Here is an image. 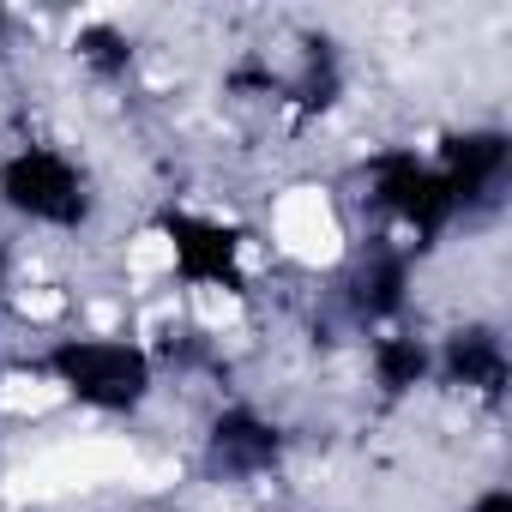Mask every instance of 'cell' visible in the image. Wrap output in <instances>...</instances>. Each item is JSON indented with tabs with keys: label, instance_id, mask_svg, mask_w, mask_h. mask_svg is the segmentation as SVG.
Returning a JSON list of instances; mask_svg holds the SVG:
<instances>
[{
	"label": "cell",
	"instance_id": "obj_1",
	"mask_svg": "<svg viewBox=\"0 0 512 512\" xmlns=\"http://www.w3.org/2000/svg\"><path fill=\"white\" fill-rule=\"evenodd\" d=\"M37 374L103 422H133L157 398V350L133 332H61L37 350Z\"/></svg>",
	"mask_w": 512,
	"mask_h": 512
},
{
	"label": "cell",
	"instance_id": "obj_5",
	"mask_svg": "<svg viewBox=\"0 0 512 512\" xmlns=\"http://www.w3.org/2000/svg\"><path fill=\"white\" fill-rule=\"evenodd\" d=\"M428 157H434V169H440V181H446L458 217H476V211L500 205V193H506V175H512V133L494 127V121H482V127H452V133H440V145H434Z\"/></svg>",
	"mask_w": 512,
	"mask_h": 512
},
{
	"label": "cell",
	"instance_id": "obj_8",
	"mask_svg": "<svg viewBox=\"0 0 512 512\" xmlns=\"http://www.w3.org/2000/svg\"><path fill=\"white\" fill-rule=\"evenodd\" d=\"M416 253L374 235L362 253H356V266L344 278V308L362 332H386V326H404L410 314V290H416Z\"/></svg>",
	"mask_w": 512,
	"mask_h": 512
},
{
	"label": "cell",
	"instance_id": "obj_7",
	"mask_svg": "<svg viewBox=\"0 0 512 512\" xmlns=\"http://www.w3.org/2000/svg\"><path fill=\"white\" fill-rule=\"evenodd\" d=\"M506 380H512V362H506V338L494 320H464L446 338H434V386L458 392L464 404L500 410Z\"/></svg>",
	"mask_w": 512,
	"mask_h": 512
},
{
	"label": "cell",
	"instance_id": "obj_11",
	"mask_svg": "<svg viewBox=\"0 0 512 512\" xmlns=\"http://www.w3.org/2000/svg\"><path fill=\"white\" fill-rule=\"evenodd\" d=\"M464 512H512V488H506V482H482V488L464 500Z\"/></svg>",
	"mask_w": 512,
	"mask_h": 512
},
{
	"label": "cell",
	"instance_id": "obj_14",
	"mask_svg": "<svg viewBox=\"0 0 512 512\" xmlns=\"http://www.w3.org/2000/svg\"><path fill=\"white\" fill-rule=\"evenodd\" d=\"M296 512H338V506H296Z\"/></svg>",
	"mask_w": 512,
	"mask_h": 512
},
{
	"label": "cell",
	"instance_id": "obj_3",
	"mask_svg": "<svg viewBox=\"0 0 512 512\" xmlns=\"http://www.w3.org/2000/svg\"><path fill=\"white\" fill-rule=\"evenodd\" d=\"M362 199H368L374 217L386 223V241L410 247L416 260H422L428 247H440V241L464 223L458 205H452V193H446V181H440V169H434V157L416 151V145H386V151H374V157L362 163Z\"/></svg>",
	"mask_w": 512,
	"mask_h": 512
},
{
	"label": "cell",
	"instance_id": "obj_12",
	"mask_svg": "<svg viewBox=\"0 0 512 512\" xmlns=\"http://www.w3.org/2000/svg\"><path fill=\"white\" fill-rule=\"evenodd\" d=\"M7 284H13V247L0 241V302H7Z\"/></svg>",
	"mask_w": 512,
	"mask_h": 512
},
{
	"label": "cell",
	"instance_id": "obj_2",
	"mask_svg": "<svg viewBox=\"0 0 512 512\" xmlns=\"http://www.w3.org/2000/svg\"><path fill=\"white\" fill-rule=\"evenodd\" d=\"M0 211L43 235H85L103 211V193L61 139L31 133L0 151Z\"/></svg>",
	"mask_w": 512,
	"mask_h": 512
},
{
	"label": "cell",
	"instance_id": "obj_6",
	"mask_svg": "<svg viewBox=\"0 0 512 512\" xmlns=\"http://www.w3.org/2000/svg\"><path fill=\"white\" fill-rule=\"evenodd\" d=\"M284 446H290V434L260 404H241V398L223 404L205 422V440H199L205 476H217V482H260V476H272L284 464Z\"/></svg>",
	"mask_w": 512,
	"mask_h": 512
},
{
	"label": "cell",
	"instance_id": "obj_13",
	"mask_svg": "<svg viewBox=\"0 0 512 512\" xmlns=\"http://www.w3.org/2000/svg\"><path fill=\"white\" fill-rule=\"evenodd\" d=\"M7 43H13V13L0 7V49H7Z\"/></svg>",
	"mask_w": 512,
	"mask_h": 512
},
{
	"label": "cell",
	"instance_id": "obj_10",
	"mask_svg": "<svg viewBox=\"0 0 512 512\" xmlns=\"http://www.w3.org/2000/svg\"><path fill=\"white\" fill-rule=\"evenodd\" d=\"M73 55H79V67L97 73V79H127V67H133V37H127L115 19H91V25L73 31Z\"/></svg>",
	"mask_w": 512,
	"mask_h": 512
},
{
	"label": "cell",
	"instance_id": "obj_4",
	"mask_svg": "<svg viewBox=\"0 0 512 512\" xmlns=\"http://www.w3.org/2000/svg\"><path fill=\"white\" fill-rule=\"evenodd\" d=\"M157 235H163L169 266L187 290H205V296H241L247 290V235L235 223L193 211V205H163Z\"/></svg>",
	"mask_w": 512,
	"mask_h": 512
},
{
	"label": "cell",
	"instance_id": "obj_9",
	"mask_svg": "<svg viewBox=\"0 0 512 512\" xmlns=\"http://www.w3.org/2000/svg\"><path fill=\"white\" fill-rule=\"evenodd\" d=\"M368 386L380 404H404L422 386H434V338H422L410 326L368 332Z\"/></svg>",
	"mask_w": 512,
	"mask_h": 512
}]
</instances>
